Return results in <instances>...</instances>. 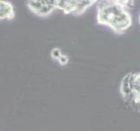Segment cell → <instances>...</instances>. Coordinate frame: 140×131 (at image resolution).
Returning <instances> with one entry per match:
<instances>
[{
    "instance_id": "7a4b0ae2",
    "label": "cell",
    "mask_w": 140,
    "mask_h": 131,
    "mask_svg": "<svg viewBox=\"0 0 140 131\" xmlns=\"http://www.w3.org/2000/svg\"><path fill=\"white\" fill-rule=\"evenodd\" d=\"M27 6L37 15L45 17L56 8V0H31L27 2Z\"/></svg>"
},
{
    "instance_id": "ba28073f",
    "label": "cell",
    "mask_w": 140,
    "mask_h": 131,
    "mask_svg": "<svg viewBox=\"0 0 140 131\" xmlns=\"http://www.w3.org/2000/svg\"><path fill=\"white\" fill-rule=\"evenodd\" d=\"M58 62H59L60 65L64 66V65H66V64L68 63V61H69V58H68L66 55L62 54V56L60 57V58L58 59Z\"/></svg>"
},
{
    "instance_id": "8992f818",
    "label": "cell",
    "mask_w": 140,
    "mask_h": 131,
    "mask_svg": "<svg viewBox=\"0 0 140 131\" xmlns=\"http://www.w3.org/2000/svg\"><path fill=\"white\" fill-rule=\"evenodd\" d=\"M95 3H98V1L95 0H81V1H78L76 5L75 10L73 11V15H81L82 13H84L90 6L94 4Z\"/></svg>"
},
{
    "instance_id": "5b68a950",
    "label": "cell",
    "mask_w": 140,
    "mask_h": 131,
    "mask_svg": "<svg viewBox=\"0 0 140 131\" xmlns=\"http://www.w3.org/2000/svg\"><path fill=\"white\" fill-rule=\"evenodd\" d=\"M131 87L132 91V98H140V73H131Z\"/></svg>"
},
{
    "instance_id": "3957f363",
    "label": "cell",
    "mask_w": 140,
    "mask_h": 131,
    "mask_svg": "<svg viewBox=\"0 0 140 131\" xmlns=\"http://www.w3.org/2000/svg\"><path fill=\"white\" fill-rule=\"evenodd\" d=\"M131 73L125 75L123 78L121 85H120V92H121L122 97L124 100V101L129 102V103L132 99V91H131Z\"/></svg>"
},
{
    "instance_id": "6da1fadb",
    "label": "cell",
    "mask_w": 140,
    "mask_h": 131,
    "mask_svg": "<svg viewBox=\"0 0 140 131\" xmlns=\"http://www.w3.org/2000/svg\"><path fill=\"white\" fill-rule=\"evenodd\" d=\"M98 22L111 27L117 33H123L131 25V17L126 10L130 1L98 2Z\"/></svg>"
},
{
    "instance_id": "52a82bcc",
    "label": "cell",
    "mask_w": 140,
    "mask_h": 131,
    "mask_svg": "<svg viewBox=\"0 0 140 131\" xmlns=\"http://www.w3.org/2000/svg\"><path fill=\"white\" fill-rule=\"evenodd\" d=\"M51 57H52L53 59H58L60 57L62 56V52H61V50L59 49V48L58 47H55V48H53L52 50H51Z\"/></svg>"
},
{
    "instance_id": "277c9868",
    "label": "cell",
    "mask_w": 140,
    "mask_h": 131,
    "mask_svg": "<svg viewBox=\"0 0 140 131\" xmlns=\"http://www.w3.org/2000/svg\"><path fill=\"white\" fill-rule=\"evenodd\" d=\"M15 17V11L12 4L7 1H0V19L11 20Z\"/></svg>"
}]
</instances>
